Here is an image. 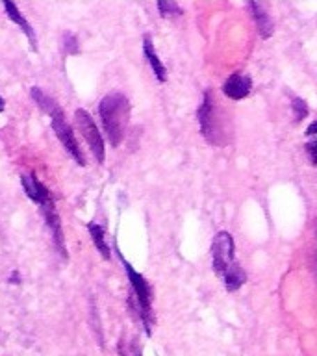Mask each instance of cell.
Wrapping results in <instances>:
<instances>
[{
    "label": "cell",
    "mask_w": 317,
    "mask_h": 356,
    "mask_svg": "<svg viewBox=\"0 0 317 356\" xmlns=\"http://www.w3.org/2000/svg\"><path fill=\"white\" fill-rule=\"evenodd\" d=\"M99 113L104 132L113 147L121 145L130 117V102L122 93H110L100 100Z\"/></svg>",
    "instance_id": "6da1fadb"
},
{
    "label": "cell",
    "mask_w": 317,
    "mask_h": 356,
    "mask_svg": "<svg viewBox=\"0 0 317 356\" xmlns=\"http://www.w3.org/2000/svg\"><path fill=\"white\" fill-rule=\"evenodd\" d=\"M197 119H199L200 134L204 136L208 143L213 145V147H222L227 143L222 139V136H225L222 119H219L217 102L211 91H204V95H202V102H200L199 110H197Z\"/></svg>",
    "instance_id": "7a4b0ae2"
},
{
    "label": "cell",
    "mask_w": 317,
    "mask_h": 356,
    "mask_svg": "<svg viewBox=\"0 0 317 356\" xmlns=\"http://www.w3.org/2000/svg\"><path fill=\"white\" fill-rule=\"evenodd\" d=\"M119 252V250H117ZM121 256L122 266H124V271L128 275V280H130V286H132L133 297H136V302H138V314L141 317V321L145 325V330L150 336L152 332V323H154V317H152V289H150V284L147 282V278L133 269L127 260L124 256L119 252Z\"/></svg>",
    "instance_id": "3957f363"
},
{
    "label": "cell",
    "mask_w": 317,
    "mask_h": 356,
    "mask_svg": "<svg viewBox=\"0 0 317 356\" xmlns=\"http://www.w3.org/2000/svg\"><path fill=\"white\" fill-rule=\"evenodd\" d=\"M50 119H52V130H54L56 138L60 139L61 145H63V149L69 152V156L76 161L78 165H86V160H83L80 145H78L76 138H74V134H72V128L69 127V122H67L65 119V113H63V110H61L60 106L50 113Z\"/></svg>",
    "instance_id": "277c9868"
},
{
    "label": "cell",
    "mask_w": 317,
    "mask_h": 356,
    "mask_svg": "<svg viewBox=\"0 0 317 356\" xmlns=\"http://www.w3.org/2000/svg\"><path fill=\"white\" fill-rule=\"evenodd\" d=\"M234 250H236V245H234L232 234L225 232V230L217 232L211 241V267L217 277H222L228 267L236 261Z\"/></svg>",
    "instance_id": "5b68a950"
},
{
    "label": "cell",
    "mask_w": 317,
    "mask_h": 356,
    "mask_svg": "<svg viewBox=\"0 0 317 356\" xmlns=\"http://www.w3.org/2000/svg\"><path fill=\"white\" fill-rule=\"evenodd\" d=\"M74 119H76L78 130L83 134V139L88 141L89 149H91V152H93L95 160L99 161V163H104L106 160L104 138H102L99 127L95 124L93 117L89 115L88 111L80 108V110H76V113H74Z\"/></svg>",
    "instance_id": "8992f818"
},
{
    "label": "cell",
    "mask_w": 317,
    "mask_h": 356,
    "mask_svg": "<svg viewBox=\"0 0 317 356\" xmlns=\"http://www.w3.org/2000/svg\"><path fill=\"white\" fill-rule=\"evenodd\" d=\"M41 213H43L47 227H49V230L52 232L56 249L60 250V254L63 256V258H67L65 239H63V228H61L60 216H58V211H56V204H54V199H52V197H49V199L44 200L43 204H41Z\"/></svg>",
    "instance_id": "52a82bcc"
},
{
    "label": "cell",
    "mask_w": 317,
    "mask_h": 356,
    "mask_svg": "<svg viewBox=\"0 0 317 356\" xmlns=\"http://www.w3.org/2000/svg\"><path fill=\"white\" fill-rule=\"evenodd\" d=\"M250 89H252V80L249 74L243 72H234L222 83V93L232 100H243L245 97H249Z\"/></svg>",
    "instance_id": "ba28073f"
},
{
    "label": "cell",
    "mask_w": 317,
    "mask_h": 356,
    "mask_svg": "<svg viewBox=\"0 0 317 356\" xmlns=\"http://www.w3.org/2000/svg\"><path fill=\"white\" fill-rule=\"evenodd\" d=\"M2 4H4V10L8 13V19L11 22H15L17 26L21 28L22 33L26 35L30 44H32V49H38V39H35V32H33L32 24L26 21V17L22 15V11L19 10V6L15 4V0H2Z\"/></svg>",
    "instance_id": "9c48e42d"
},
{
    "label": "cell",
    "mask_w": 317,
    "mask_h": 356,
    "mask_svg": "<svg viewBox=\"0 0 317 356\" xmlns=\"http://www.w3.org/2000/svg\"><path fill=\"white\" fill-rule=\"evenodd\" d=\"M143 54L145 58H147V61H149L150 69H152V72H154V76L158 82H165L167 80V69L165 65L161 63L160 56H158V52H156L154 49V43H152V39L149 38V35H145L143 39Z\"/></svg>",
    "instance_id": "30bf717a"
},
{
    "label": "cell",
    "mask_w": 317,
    "mask_h": 356,
    "mask_svg": "<svg viewBox=\"0 0 317 356\" xmlns=\"http://www.w3.org/2000/svg\"><path fill=\"white\" fill-rule=\"evenodd\" d=\"M21 182L24 191H26L28 199H32L33 202H38V204H43L44 200H47V197H52L49 189H47V186L39 182L32 172H30V175H22Z\"/></svg>",
    "instance_id": "8fae6325"
},
{
    "label": "cell",
    "mask_w": 317,
    "mask_h": 356,
    "mask_svg": "<svg viewBox=\"0 0 317 356\" xmlns=\"http://www.w3.org/2000/svg\"><path fill=\"white\" fill-rule=\"evenodd\" d=\"M250 13H252V19H254L256 26H258V33H260L261 39H269L273 35V21L271 17L267 15V11L261 8L256 0H250L249 2Z\"/></svg>",
    "instance_id": "7c38bea8"
},
{
    "label": "cell",
    "mask_w": 317,
    "mask_h": 356,
    "mask_svg": "<svg viewBox=\"0 0 317 356\" xmlns=\"http://www.w3.org/2000/svg\"><path fill=\"white\" fill-rule=\"evenodd\" d=\"M222 282H225V289L227 291H238L241 286L245 284V280H247V275H245L243 267L239 266L238 260L234 261L232 266L228 267L227 271H225V275H222Z\"/></svg>",
    "instance_id": "4fadbf2b"
},
{
    "label": "cell",
    "mask_w": 317,
    "mask_h": 356,
    "mask_svg": "<svg viewBox=\"0 0 317 356\" xmlns=\"http://www.w3.org/2000/svg\"><path fill=\"white\" fill-rule=\"evenodd\" d=\"M88 230L89 234H91V239H93L95 247H97V250L100 252V256H102L104 260H110L111 252L108 243H106L104 228L100 227V225H97V222H88Z\"/></svg>",
    "instance_id": "5bb4252c"
},
{
    "label": "cell",
    "mask_w": 317,
    "mask_h": 356,
    "mask_svg": "<svg viewBox=\"0 0 317 356\" xmlns=\"http://www.w3.org/2000/svg\"><path fill=\"white\" fill-rule=\"evenodd\" d=\"M30 95H32V99L35 100V104L41 108V110L44 111V113H52V111L58 108V102H56L50 95H47L41 88H32V91H30Z\"/></svg>",
    "instance_id": "9a60e30c"
},
{
    "label": "cell",
    "mask_w": 317,
    "mask_h": 356,
    "mask_svg": "<svg viewBox=\"0 0 317 356\" xmlns=\"http://www.w3.org/2000/svg\"><path fill=\"white\" fill-rule=\"evenodd\" d=\"M158 10H160L161 17H177L182 13L174 0H158Z\"/></svg>",
    "instance_id": "2e32d148"
},
{
    "label": "cell",
    "mask_w": 317,
    "mask_h": 356,
    "mask_svg": "<svg viewBox=\"0 0 317 356\" xmlns=\"http://www.w3.org/2000/svg\"><path fill=\"white\" fill-rule=\"evenodd\" d=\"M291 111H293L295 121L299 122L302 121L304 117H308V111L310 110H308V104H306L300 97H293V99H291Z\"/></svg>",
    "instance_id": "e0dca14e"
},
{
    "label": "cell",
    "mask_w": 317,
    "mask_h": 356,
    "mask_svg": "<svg viewBox=\"0 0 317 356\" xmlns=\"http://www.w3.org/2000/svg\"><path fill=\"white\" fill-rule=\"evenodd\" d=\"M63 50H65V54H78L80 52V44H78V39L74 33H63Z\"/></svg>",
    "instance_id": "ac0fdd59"
},
{
    "label": "cell",
    "mask_w": 317,
    "mask_h": 356,
    "mask_svg": "<svg viewBox=\"0 0 317 356\" xmlns=\"http://www.w3.org/2000/svg\"><path fill=\"white\" fill-rule=\"evenodd\" d=\"M306 156L311 161V165H317V139H311L310 143H306Z\"/></svg>",
    "instance_id": "d6986e66"
},
{
    "label": "cell",
    "mask_w": 317,
    "mask_h": 356,
    "mask_svg": "<svg viewBox=\"0 0 317 356\" xmlns=\"http://www.w3.org/2000/svg\"><path fill=\"white\" fill-rule=\"evenodd\" d=\"M306 136H308V138H314V136H317V121H314L308 124V128H306Z\"/></svg>",
    "instance_id": "ffe728a7"
},
{
    "label": "cell",
    "mask_w": 317,
    "mask_h": 356,
    "mask_svg": "<svg viewBox=\"0 0 317 356\" xmlns=\"http://www.w3.org/2000/svg\"><path fill=\"white\" fill-rule=\"evenodd\" d=\"M4 108H6V102H4V99L0 97V111H4Z\"/></svg>",
    "instance_id": "44dd1931"
},
{
    "label": "cell",
    "mask_w": 317,
    "mask_h": 356,
    "mask_svg": "<svg viewBox=\"0 0 317 356\" xmlns=\"http://www.w3.org/2000/svg\"><path fill=\"white\" fill-rule=\"evenodd\" d=\"M133 356H141V353H139V350H136V355Z\"/></svg>",
    "instance_id": "7402d4cb"
},
{
    "label": "cell",
    "mask_w": 317,
    "mask_h": 356,
    "mask_svg": "<svg viewBox=\"0 0 317 356\" xmlns=\"http://www.w3.org/2000/svg\"><path fill=\"white\" fill-rule=\"evenodd\" d=\"M121 356H127V355H124V353H122V349H121Z\"/></svg>",
    "instance_id": "603a6c76"
},
{
    "label": "cell",
    "mask_w": 317,
    "mask_h": 356,
    "mask_svg": "<svg viewBox=\"0 0 317 356\" xmlns=\"http://www.w3.org/2000/svg\"><path fill=\"white\" fill-rule=\"evenodd\" d=\"M316 234H317V228H316Z\"/></svg>",
    "instance_id": "cb8c5ba5"
}]
</instances>
